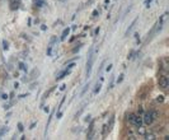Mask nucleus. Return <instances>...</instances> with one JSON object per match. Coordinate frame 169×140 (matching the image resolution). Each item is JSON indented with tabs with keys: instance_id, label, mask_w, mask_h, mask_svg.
I'll return each instance as SVG.
<instances>
[{
	"instance_id": "obj_1",
	"label": "nucleus",
	"mask_w": 169,
	"mask_h": 140,
	"mask_svg": "<svg viewBox=\"0 0 169 140\" xmlns=\"http://www.w3.org/2000/svg\"><path fill=\"white\" fill-rule=\"evenodd\" d=\"M93 63H94V56H93V51L90 50L89 56H88V61H87V76H90L92 73V68H93Z\"/></svg>"
},
{
	"instance_id": "obj_14",
	"label": "nucleus",
	"mask_w": 169,
	"mask_h": 140,
	"mask_svg": "<svg viewBox=\"0 0 169 140\" xmlns=\"http://www.w3.org/2000/svg\"><path fill=\"white\" fill-rule=\"evenodd\" d=\"M151 2H153V0H146V2H145V4H146V6H148V8H149V5H150V3H151Z\"/></svg>"
},
{
	"instance_id": "obj_9",
	"label": "nucleus",
	"mask_w": 169,
	"mask_h": 140,
	"mask_svg": "<svg viewBox=\"0 0 169 140\" xmlns=\"http://www.w3.org/2000/svg\"><path fill=\"white\" fill-rule=\"evenodd\" d=\"M66 74H69V72H67V70H65V72H62V73L60 74V76H57V79H62V78H64Z\"/></svg>"
},
{
	"instance_id": "obj_2",
	"label": "nucleus",
	"mask_w": 169,
	"mask_h": 140,
	"mask_svg": "<svg viewBox=\"0 0 169 140\" xmlns=\"http://www.w3.org/2000/svg\"><path fill=\"white\" fill-rule=\"evenodd\" d=\"M153 121H154V117H153V113H151V111L144 113L142 122H145L146 125H150V124H153Z\"/></svg>"
},
{
	"instance_id": "obj_15",
	"label": "nucleus",
	"mask_w": 169,
	"mask_h": 140,
	"mask_svg": "<svg viewBox=\"0 0 169 140\" xmlns=\"http://www.w3.org/2000/svg\"><path fill=\"white\" fill-rule=\"evenodd\" d=\"M122 79H123V75H121L120 78H118V80H117V83H121V82H122Z\"/></svg>"
},
{
	"instance_id": "obj_3",
	"label": "nucleus",
	"mask_w": 169,
	"mask_h": 140,
	"mask_svg": "<svg viewBox=\"0 0 169 140\" xmlns=\"http://www.w3.org/2000/svg\"><path fill=\"white\" fill-rule=\"evenodd\" d=\"M158 83H159V87L162 89H167L168 88V85H169V80H168V78L165 76V75H162L159 78V80H158Z\"/></svg>"
},
{
	"instance_id": "obj_5",
	"label": "nucleus",
	"mask_w": 169,
	"mask_h": 140,
	"mask_svg": "<svg viewBox=\"0 0 169 140\" xmlns=\"http://www.w3.org/2000/svg\"><path fill=\"white\" fill-rule=\"evenodd\" d=\"M136 22H137V19H135L132 23H131V25H130V27H129V29L127 31H126V36H129V34H130V32L135 28V24H136Z\"/></svg>"
},
{
	"instance_id": "obj_18",
	"label": "nucleus",
	"mask_w": 169,
	"mask_h": 140,
	"mask_svg": "<svg viewBox=\"0 0 169 140\" xmlns=\"http://www.w3.org/2000/svg\"><path fill=\"white\" fill-rule=\"evenodd\" d=\"M97 14H98V12H97V10L93 12V15H94V17H97Z\"/></svg>"
},
{
	"instance_id": "obj_17",
	"label": "nucleus",
	"mask_w": 169,
	"mask_h": 140,
	"mask_svg": "<svg viewBox=\"0 0 169 140\" xmlns=\"http://www.w3.org/2000/svg\"><path fill=\"white\" fill-rule=\"evenodd\" d=\"M111 69H112V65H108L107 66V72H108V70H111Z\"/></svg>"
},
{
	"instance_id": "obj_7",
	"label": "nucleus",
	"mask_w": 169,
	"mask_h": 140,
	"mask_svg": "<svg viewBox=\"0 0 169 140\" xmlns=\"http://www.w3.org/2000/svg\"><path fill=\"white\" fill-rule=\"evenodd\" d=\"M67 36H69V28H66V29H64V32H62V36H61V40L64 41Z\"/></svg>"
},
{
	"instance_id": "obj_6",
	"label": "nucleus",
	"mask_w": 169,
	"mask_h": 140,
	"mask_svg": "<svg viewBox=\"0 0 169 140\" xmlns=\"http://www.w3.org/2000/svg\"><path fill=\"white\" fill-rule=\"evenodd\" d=\"M137 129H139V134H140V135H145V134H146V129L142 125H141V126H139Z\"/></svg>"
},
{
	"instance_id": "obj_4",
	"label": "nucleus",
	"mask_w": 169,
	"mask_h": 140,
	"mask_svg": "<svg viewBox=\"0 0 169 140\" xmlns=\"http://www.w3.org/2000/svg\"><path fill=\"white\" fill-rule=\"evenodd\" d=\"M132 124L136 126V127H139V126H141L142 125V117L140 116V115H133L132 116Z\"/></svg>"
},
{
	"instance_id": "obj_8",
	"label": "nucleus",
	"mask_w": 169,
	"mask_h": 140,
	"mask_svg": "<svg viewBox=\"0 0 169 140\" xmlns=\"http://www.w3.org/2000/svg\"><path fill=\"white\" fill-rule=\"evenodd\" d=\"M145 139L146 140H154L155 139V135L154 134H145Z\"/></svg>"
},
{
	"instance_id": "obj_16",
	"label": "nucleus",
	"mask_w": 169,
	"mask_h": 140,
	"mask_svg": "<svg viewBox=\"0 0 169 140\" xmlns=\"http://www.w3.org/2000/svg\"><path fill=\"white\" fill-rule=\"evenodd\" d=\"M3 43H4V50H8V43H6L5 41H4Z\"/></svg>"
},
{
	"instance_id": "obj_10",
	"label": "nucleus",
	"mask_w": 169,
	"mask_h": 140,
	"mask_svg": "<svg viewBox=\"0 0 169 140\" xmlns=\"http://www.w3.org/2000/svg\"><path fill=\"white\" fill-rule=\"evenodd\" d=\"M107 130H108V126H107V125H104V126H103V131H102V135H103V136H106V135H107Z\"/></svg>"
},
{
	"instance_id": "obj_11",
	"label": "nucleus",
	"mask_w": 169,
	"mask_h": 140,
	"mask_svg": "<svg viewBox=\"0 0 169 140\" xmlns=\"http://www.w3.org/2000/svg\"><path fill=\"white\" fill-rule=\"evenodd\" d=\"M100 87H102V85H100V83H98L97 87H96V89H94V93H98L100 91Z\"/></svg>"
},
{
	"instance_id": "obj_12",
	"label": "nucleus",
	"mask_w": 169,
	"mask_h": 140,
	"mask_svg": "<svg viewBox=\"0 0 169 140\" xmlns=\"http://www.w3.org/2000/svg\"><path fill=\"white\" fill-rule=\"evenodd\" d=\"M156 101H158V102H163L164 99H163V97H162V95H159V97L156 98Z\"/></svg>"
},
{
	"instance_id": "obj_13",
	"label": "nucleus",
	"mask_w": 169,
	"mask_h": 140,
	"mask_svg": "<svg viewBox=\"0 0 169 140\" xmlns=\"http://www.w3.org/2000/svg\"><path fill=\"white\" fill-rule=\"evenodd\" d=\"M18 130L19 131H23V125L22 124H18Z\"/></svg>"
}]
</instances>
